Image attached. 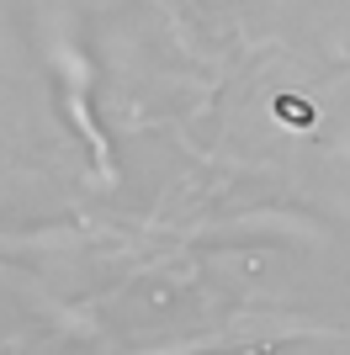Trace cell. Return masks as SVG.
I'll return each instance as SVG.
<instances>
[{"label": "cell", "instance_id": "6da1fadb", "mask_svg": "<svg viewBox=\"0 0 350 355\" xmlns=\"http://www.w3.org/2000/svg\"><path fill=\"white\" fill-rule=\"evenodd\" d=\"M276 117H281V122H297V128H308V122H313V106H308L303 96H281V101H276Z\"/></svg>", "mask_w": 350, "mask_h": 355}]
</instances>
